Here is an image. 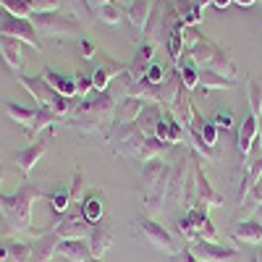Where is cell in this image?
<instances>
[{
    "instance_id": "1",
    "label": "cell",
    "mask_w": 262,
    "mask_h": 262,
    "mask_svg": "<svg viewBox=\"0 0 262 262\" xmlns=\"http://www.w3.org/2000/svg\"><path fill=\"white\" fill-rule=\"evenodd\" d=\"M116 107H118V100L111 95V92H95L90 97H84L76 102L74 113L69 118H63V123L79 131V134H107L116 121Z\"/></svg>"
},
{
    "instance_id": "2",
    "label": "cell",
    "mask_w": 262,
    "mask_h": 262,
    "mask_svg": "<svg viewBox=\"0 0 262 262\" xmlns=\"http://www.w3.org/2000/svg\"><path fill=\"white\" fill-rule=\"evenodd\" d=\"M39 196H45V191L32 181H24L16 194H0V212L13 233H32V207Z\"/></svg>"
},
{
    "instance_id": "3",
    "label": "cell",
    "mask_w": 262,
    "mask_h": 262,
    "mask_svg": "<svg viewBox=\"0 0 262 262\" xmlns=\"http://www.w3.org/2000/svg\"><path fill=\"white\" fill-rule=\"evenodd\" d=\"M181 58H186L194 69H200V71H215V74H221L226 79H233V81L238 76V69H236V63L228 58V53L223 48H217L215 42L207 39V37H200L194 48L184 50Z\"/></svg>"
},
{
    "instance_id": "4",
    "label": "cell",
    "mask_w": 262,
    "mask_h": 262,
    "mask_svg": "<svg viewBox=\"0 0 262 262\" xmlns=\"http://www.w3.org/2000/svg\"><path fill=\"white\" fill-rule=\"evenodd\" d=\"M170 189V163L149 160L142 168V202L149 215H158L163 210V202L168 200Z\"/></svg>"
},
{
    "instance_id": "5",
    "label": "cell",
    "mask_w": 262,
    "mask_h": 262,
    "mask_svg": "<svg viewBox=\"0 0 262 262\" xmlns=\"http://www.w3.org/2000/svg\"><path fill=\"white\" fill-rule=\"evenodd\" d=\"M18 84L39 102V107H50V111L58 118H69L74 113V107L79 102V97H63L60 92H55L53 86L42 79V76H27V74H18Z\"/></svg>"
},
{
    "instance_id": "6",
    "label": "cell",
    "mask_w": 262,
    "mask_h": 262,
    "mask_svg": "<svg viewBox=\"0 0 262 262\" xmlns=\"http://www.w3.org/2000/svg\"><path fill=\"white\" fill-rule=\"evenodd\" d=\"M194 165L196 160L189 147H184L176 163H170V189H168L170 202H184L194 196Z\"/></svg>"
},
{
    "instance_id": "7",
    "label": "cell",
    "mask_w": 262,
    "mask_h": 262,
    "mask_svg": "<svg viewBox=\"0 0 262 262\" xmlns=\"http://www.w3.org/2000/svg\"><path fill=\"white\" fill-rule=\"evenodd\" d=\"M131 231H134V238H139V242H144L149 247H155L163 254L179 257V252H181L179 244H176V238L168 233V228L160 226L158 221H152V217H147V215L134 217V221H131Z\"/></svg>"
},
{
    "instance_id": "8",
    "label": "cell",
    "mask_w": 262,
    "mask_h": 262,
    "mask_svg": "<svg viewBox=\"0 0 262 262\" xmlns=\"http://www.w3.org/2000/svg\"><path fill=\"white\" fill-rule=\"evenodd\" d=\"M32 27L42 37H55V39H81V24L71 16H63L60 11L50 13H32L29 16Z\"/></svg>"
},
{
    "instance_id": "9",
    "label": "cell",
    "mask_w": 262,
    "mask_h": 262,
    "mask_svg": "<svg viewBox=\"0 0 262 262\" xmlns=\"http://www.w3.org/2000/svg\"><path fill=\"white\" fill-rule=\"evenodd\" d=\"M0 37H11V39H18L24 45L34 48L37 53L42 50V42H39V34L37 29L32 27L29 18H16V16H3L0 18Z\"/></svg>"
},
{
    "instance_id": "10",
    "label": "cell",
    "mask_w": 262,
    "mask_h": 262,
    "mask_svg": "<svg viewBox=\"0 0 262 262\" xmlns=\"http://www.w3.org/2000/svg\"><path fill=\"white\" fill-rule=\"evenodd\" d=\"M100 58V66L90 74L92 76V86H95V92H105L107 86H111V81L116 79V76H121L128 66H123V63H118L116 58H111V55H105V53H100L97 55Z\"/></svg>"
},
{
    "instance_id": "11",
    "label": "cell",
    "mask_w": 262,
    "mask_h": 262,
    "mask_svg": "<svg viewBox=\"0 0 262 262\" xmlns=\"http://www.w3.org/2000/svg\"><path fill=\"white\" fill-rule=\"evenodd\" d=\"M194 200L202 202L205 207H223V205H226L223 194L215 191V186H212L210 179L205 176V170H202L200 163L194 165Z\"/></svg>"
},
{
    "instance_id": "12",
    "label": "cell",
    "mask_w": 262,
    "mask_h": 262,
    "mask_svg": "<svg viewBox=\"0 0 262 262\" xmlns=\"http://www.w3.org/2000/svg\"><path fill=\"white\" fill-rule=\"evenodd\" d=\"M189 249L196 259H202V262H226V259L238 257L236 247H226L221 242H194V244H189Z\"/></svg>"
},
{
    "instance_id": "13",
    "label": "cell",
    "mask_w": 262,
    "mask_h": 262,
    "mask_svg": "<svg viewBox=\"0 0 262 262\" xmlns=\"http://www.w3.org/2000/svg\"><path fill=\"white\" fill-rule=\"evenodd\" d=\"M48 147H50V139H37V142L27 144L24 149L13 152V163H16V168L24 173V176H29V173L34 170V165L42 160V155L48 152Z\"/></svg>"
},
{
    "instance_id": "14",
    "label": "cell",
    "mask_w": 262,
    "mask_h": 262,
    "mask_svg": "<svg viewBox=\"0 0 262 262\" xmlns=\"http://www.w3.org/2000/svg\"><path fill=\"white\" fill-rule=\"evenodd\" d=\"M113 223L107 221V217H102L100 223H95L92 226V231H90V249H92V257L95 259H102L105 254H107V249L113 247Z\"/></svg>"
},
{
    "instance_id": "15",
    "label": "cell",
    "mask_w": 262,
    "mask_h": 262,
    "mask_svg": "<svg viewBox=\"0 0 262 262\" xmlns=\"http://www.w3.org/2000/svg\"><path fill=\"white\" fill-rule=\"evenodd\" d=\"M259 179H262V149L257 152V155H252V160L244 165L242 181H238V189H236V202L238 205L249 196V191L259 184Z\"/></svg>"
},
{
    "instance_id": "16",
    "label": "cell",
    "mask_w": 262,
    "mask_h": 262,
    "mask_svg": "<svg viewBox=\"0 0 262 262\" xmlns=\"http://www.w3.org/2000/svg\"><path fill=\"white\" fill-rule=\"evenodd\" d=\"M257 137H259V118H254V116L249 113V107H247L244 121H242V126H238V134H236L238 155H242V158H249V152H252Z\"/></svg>"
},
{
    "instance_id": "17",
    "label": "cell",
    "mask_w": 262,
    "mask_h": 262,
    "mask_svg": "<svg viewBox=\"0 0 262 262\" xmlns=\"http://www.w3.org/2000/svg\"><path fill=\"white\" fill-rule=\"evenodd\" d=\"M53 231L60 236V242H66V238H90L92 226L84 221L81 212H71V215H66Z\"/></svg>"
},
{
    "instance_id": "18",
    "label": "cell",
    "mask_w": 262,
    "mask_h": 262,
    "mask_svg": "<svg viewBox=\"0 0 262 262\" xmlns=\"http://www.w3.org/2000/svg\"><path fill=\"white\" fill-rule=\"evenodd\" d=\"M58 244H60V236H58L53 228L45 231L42 236L34 238V244H29V247H32L29 262H50V259L58 254Z\"/></svg>"
},
{
    "instance_id": "19",
    "label": "cell",
    "mask_w": 262,
    "mask_h": 262,
    "mask_svg": "<svg viewBox=\"0 0 262 262\" xmlns=\"http://www.w3.org/2000/svg\"><path fill=\"white\" fill-rule=\"evenodd\" d=\"M21 45L24 42L11 39V37H0V58H3V63L13 74H21V69H24V50H21Z\"/></svg>"
},
{
    "instance_id": "20",
    "label": "cell",
    "mask_w": 262,
    "mask_h": 262,
    "mask_svg": "<svg viewBox=\"0 0 262 262\" xmlns=\"http://www.w3.org/2000/svg\"><path fill=\"white\" fill-rule=\"evenodd\" d=\"M155 53H158V45H152V42H144V39H142V45H139V50H137L134 60L128 63V74L134 76V81H137V79H142V76L147 74L149 66L155 63Z\"/></svg>"
},
{
    "instance_id": "21",
    "label": "cell",
    "mask_w": 262,
    "mask_h": 262,
    "mask_svg": "<svg viewBox=\"0 0 262 262\" xmlns=\"http://www.w3.org/2000/svg\"><path fill=\"white\" fill-rule=\"evenodd\" d=\"M165 111H168V107H163V105H158V102H144V111H142V116L137 118V126H139V131H142L144 137H155L158 123L163 121Z\"/></svg>"
},
{
    "instance_id": "22",
    "label": "cell",
    "mask_w": 262,
    "mask_h": 262,
    "mask_svg": "<svg viewBox=\"0 0 262 262\" xmlns=\"http://www.w3.org/2000/svg\"><path fill=\"white\" fill-rule=\"evenodd\" d=\"M58 254H63L69 262H90L92 259V249L86 238H66L58 244Z\"/></svg>"
},
{
    "instance_id": "23",
    "label": "cell",
    "mask_w": 262,
    "mask_h": 262,
    "mask_svg": "<svg viewBox=\"0 0 262 262\" xmlns=\"http://www.w3.org/2000/svg\"><path fill=\"white\" fill-rule=\"evenodd\" d=\"M32 247L18 238H3L0 242V262H29Z\"/></svg>"
},
{
    "instance_id": "24",
    "label": "cell",
    "mask_w": 262,
    "mask_h": 262,
    "mask_svg": "<svg viewBox=\"0 0 262 262\" xmlns=\"http://www.w3.org/2000/svg\"><path fill=\"white\" fill-rule=\"evenodd\" d=\"M231 236L236 238V242H247V244L259 247V244H262V226L254 221V217H247V221H236Z\"/></svg>"
},
{
    "instance_id": "25",
    "label": "cell",
    "mask_w": 262,
    "mask_h": 262,
    "mask_svg": "<svg viewBox=\"0 0 262 262\" xmlns=\"http://www.w3.org/2000/svg\"><path fill=\"white\" fill-rule=\"evenodd\" d=\"M149 16H152V0H131V6L126 8L128 24L134 27L137 32H144L147 29Z\"/></svg>"
},
{
    "instance_id": "26",
    "label": "cell",
    "mask_w": 262,
    "mask_h": 262,
    "mask_svg": "<svg viewBox=\"0 0 262 262\" xmlns=\"http://www.w3.org/2000/svg\"><path fill=\"white\" fill-rule=\"evenodd\" d=\"M81 215H84V221L90 226L102 221L105 217V196H102V191H90L86 194V200L81 202Z\"/></svg>"
},
{
    "instance_id": "27",
    "label": "cell",
    "mask_w": 262,
    "mask_h": 262,
    "mask_svg": "<svg viewBox=\"0 0 262 262\" xmlns=\"http://www.w3.org/2000/svg\"><path fill=\"white\" fill-rule=\"evenodd\" d=\"M42 79H45L55 92H60L63 97H76V79H71V76H63V74H58V71H53L50 66H45L42 69V74H39Z\"/></svg>"
},
{
    "instance_id": "28",
    "label": "cell",
    "mask_w": 262,
    "mask_h": 262,
    "mask_svg": "<svg viewBox=\"0 0 262 262\" xmlns=\"http://www.w3.org/2000/svg\"><path fill=\"white\" fill-rule=\"evenodd\" d=\"M144 111V100H137V97H123L121 105L116 107V121L118 123H134Z\"/></svg>"
},
{
    "instance_id": "29",
    "label": "cell",
    "mask_w": 262,
    "mask_h": 262,
    "mask_svg": "<svg viewBox=\"0 0 262 262\" xmlns=\"http://www.w3.org/2000/svg\"><path fill=\"white\" fill-rule=\"evenodd\" d=\"M3 111L8 113V118L11 121H16L18 126H24V128H29L32 123H34V118H37V113H39V107H21V105H16V102H3Z\"/></svg>"
},
{
    "instance_id": "30",
    "label": "cell",
    "mask_w": 262,
    "mask_h": 262,
    "mask_svg": "<svg viewBox=\"0 0 262 262\" xmlns=\"http://www.w3.org/2000/svg\"><path fill=\"white\" fill-rule=\"evenodd\" d=\"M39 107V105H37ZM58 121H63V118H58L50 107H39V113H37V118H34V123L27 128V137H29V142H34L37 139V134H42L45 128H53Z\"/></svg>"
},
{
    "instance_id": "31",
    "label": "cell",
    "mask_w": 262,
    "mask_h": 262,
    "mask_svg": "<svg viewBox=\"0 0 262 262\" xmlns=\"http://www.w3.org/2000/svg\"><path fill=\"white\" fill-rule=\"evenodd\" d=\"M92 16L97 18V21H102V24H121V18L126 16V8H121V3H105V6H100V8H95L92 11Z\"/></svg>"
},
{
    "instance_id": "32",
    "label": "cell",
    "mask_w": 262,
    "mask_h": 262,
    "mask_svg": "<svg viewBox=\"0 0 262 262\" xmlns=\"http://www.w3.org/2000/svg\"><path fill=\"white\" fill-rule=\"evenodd\" d=\"M200 86L205 92H210V90H231V86H236V81L215 74V71H200Z\"/></svg>"
},
{
    "instance_id": "33",
    "label": "cell",
    "mask_w": 262,
    "mask_h": 262,
    "mask_svg": "<svg viewBox=\"0 0 262 262\" xmlns=\"http://www.w3.org/2000/svg\"><path fill=\"white\" fill-rule=\"evenodd\" d=\"M168 55L173 58V63L184 55V24H181V21L168 34Z\"/></svg>"
},
{
    "instance_id": "34",
    "label": "cell",
    "mask_w": 262,
    "mask_h": 262,
    "mask_svg": "<svg viewBox=\"0 0 262 262\" xmlns=\"http://www.w3.org/2000/svg\"><path fill=\"white\" fill-rule=\"evenodd\" d=\"M247 90H249V113L254 116V118H259L262 116V84L257 81V79H249L247 81Z\"/></svg>"
},
{
    "instance_id": "35",
    "label": "cell",
    "mask_w": 262,
    "mask_h": 262,
    "mask_svg": "<svg viewBox=\"0 0 262 262\" xmlns=\"http://www.w3.org/2000/svg\"><path fill=\"white\" fill-rule=\"evenodd\" d=\"M0 8H3L8 16H16V18H29L32 16V8H29L27 0H3Z\"/></svg>"
},
{
    "instance_id": "36",
    "label": "cell",
    "mask_w": 262,
    "mask_h": 262,
    "mask_svg": "<svg viewBox=\"0 0 262 262\" xmlns=\"http://www.w3.org/2000/svg\"><path fill=\"white\" fill-rule=\"evenodd\" d=\"M45 200L50 202V207L55 212H66V210H69V205H74L71 202V191H48Z\"/></svg>"
},
{
    "instance_id": "37",
    "label": "cell",
    "mask_w": 262,
    "mask_h": 262,
    "mask_svg": "<svg viewBox=\"0 0 262 262\" xmlns=\"http://www.w3.org/2000/svg\"><path fill=\"white\" fill-rule=\"evenodd\" d=\"M32 13H50V11H60L63 0H27Z\"/></svg>"
},
{
    "instance_id": "38",
    "label": "cell",
    "mask_w": 262,
    "mask_h": 262,
    "mask_svg": "<svg viewBox=\"0 0 262 262\" xmlns=\"http://www.w3.org/2000/svg\"><path fill=\"white\" fill-rule=\"evenodd\" d=\"M259 205H262V179H259V184L249 191V196H247V200H244L242 205H238V207H242L244 212H254Z\"/></svg>"
},
{
    "instance_id": "39",
    "label": "cell",
    "mask_w": 262,
    "mask_h": 262,
    "mask_svg": "<svg viewBox=\"0 0 262 262\" xmlns=\"http://www.w3.org/2000/svg\"><path fill=\"white\" fill-rule=\"evenodd\" d=\"M76 97L84 100V97H90L95 92V86H92V76H84V74H76Z\"/></svg>"
},
{
    "instance_id": "40",
    "label": "cell",
    "mask_w": 262,
    "mask_h": 262,
    "mask_svg": "<svg viewBox=\"0 0 262 262\" xmlns=\"http://www.w3.org/2000/svg\"><path fill=\"white\" fill-rule=\"evenodd\" d=\"M165 76H168V69H165V66H160V63L155 60V63H152L149 69H147V74H144L142 79H147L149 84H160Z\"/></svg>"
},
{
    "instance_id": "41",
    "label": "cell",
    "mask_w": 262,
    "mask_h": 262,
    "mask_svg": "<svg viewBox=\"0 0 262 262\" xmlns=\"http://www.w3.org/2000/svg\"><path fill=\"white\" fill-rule=\"evenodd\" d=\"M210 121L217 126V131H221V128H226V131H228V128H233V113H231V111H226V107H221V111H217Z\"/></svg>"
},
{
    "instance_id": "42",
    "label": "cell",
    "mask_w": 262,
    "mask_h": 262,
    "mask_svg": "<svg viewBox=\"0 0 262 262\" xmlns=\"http://www.w3.org/2000/svg\"><path fill=\"white\" fill-rule=\"evenodd\" d=\"M196 137H202L207 147H217V126H215V123L207 118V123L202 126V131H200Z\"/></svg>"
},
{
    "instance_id": "43",
    "label": "cell",
    "mask_w": 262,
    "mask_h": 262,
    "mask_svg": "<svg viewBox=\"0 0 262 262\" xmlns=\"http://www.w3.org/2000/svg\"><path fill=\"white\" fill-rule=\"evenodd\" d=\"M176 226H179V233H181V236L186 238V242H189V244H194V242H196V233H194V228H191V221H189V217H186V215L181 217V221H179Z\"/></svg>"
},
{
    "instance_id": "44",
    "label": "cell",
    "mask_w": 262,
    "mask_h": 262,
    "mask_svg": "<svg viewBox=\"0 0 262 262\" xmlns=\"http://www.w3.org/2000/svg\"><path fill=\"white\" fill-rule=\"evenodd\" d=\"M81 189H84V176H81V170L76 168V173H74V184H71V202H76L79 200V194H81Z\"/></svg>"
},
{
    "instance_id": "45",
    "label": "cell",
    "mask_w": 262,
    "mask_h": 262,
    "mask_svg": "<svg viewBox=\"0 0 262 262\" xmlns=\"http://www.w3.org/2000/svg\"><path fill=\"white\" fill-rule=\"evenodd\" d=\"M79 48H81V58H84V60H92V58H97V48L92 45L90 39H84V37H81V39H79Z\"/></svg>"
},
{
    "instance_id": "46",
    "label": "cell",
    "mask_w": 262,
    "mask_h": 262,
    "mask_svg": "<svg viewBox=\"0 0 262 262\" xmlns=\"http://www.w3.org/2000/svg\"><path fill=\"white\" fill-rule=\"evenodd\" d=\"M86 3H90V11H95V8H100L105 3H113V0H86Z\"/></svg>"
},
{
    "instance_id": "47",
    "label": "cell",
    "mask_w": 262,
    "mask_h": 262,
    "mask_svg": "<svg viewBox=\"0 0 262 262\" xmlns=\"http://www.w3.org/2000/svg\"><path fill=\"white\" fill-rule=\"evenodd\" d=\"M189 3H191L194 8H200V11H202L205 6H212V0H189Z\"/></svg>"
},
{
    "instance_id": "48",
    "label": "cell",
    "mask_w": 262,
    "mask_h": 262,
    "mask_svg": "<svg viewBox=\"0 0 262 262\" xmlns=\"http://www.w3.org/2000/svg\"><path fill=\"white\" fill-rule=\"evenodd\" d=\"M231 3H233V0H212V6H215V8H228Z\"/></svg>"
},
{
    "instance_id": "49",
    "label": "cell",
    "mask_w": 262,
    "mask_h": 262,
    "mask_svg": "<svg viewBox=\"0 0 262 262\" xmlns=\"http://www.w3.org/2000/svg\"><path fill=\"white\" fill-rule=\"evenodd\" d=\"M233 3H236V6H242V8H247V6H254L257 0H233Z\"/></svg>"
},
{
    "instance_id": "50",
    "label": "cell",
    "mask_w": 262,
    "mask_h": 262,
    "mask_svg": "<svg viewBox=\"0 0 262 262\" xmlns=\"http://www.w3.org/2000/svg\"><path fill=\"white\" fill-rule=\"evenodd\" d=\"M3 179H6V170H3V165H0V184H3Z\"/></svg>"
},
{
    "instance_id": "51",
    "label": "cell",
    "mask_w": 262,
    "mask_h": 262,
    "mask_svg": "<svg viewBox=\"0 0 262 262\" xmlns=\"http://www.w3.org/2000/svg\"><path fill=\"white\" fill-rule=\"evenodd\" d=\"M257 139H259V149H262V123H259V137Z\"/></svg>"
},
{
    "instance_id": "52",
    "label": "cell",
    "mask_w": 262,
    "mask_h": 262,
    "mask_svg": "<svg viewBox=\"0 0 262 262\" xmlns=\"http://www.w3.org/2000/svg\"><path fill=\"white\" fill-rule=\"evenodd\" d=\"M249 262H259V257H257V252H254V254L249 257Z\"/></svg>"
},
{
    "instance_id": "53",
    "label": "cell",
    "mask_w": 262,
    "mask_h": 262,
    "mask_svg": "<svg viewBox=\"0 0 262 262\" xmlns=\"http://www.w3.org/2000/svg\"><path fill=\"white\" fill-rule=\"evenodd\" d=\"M257 257H259V262H262V244L257 247Z\"/></svg>"
},
{
    "instance_id": "54",
    "label": "cell",
    "mask_w": 262,
    "mask_h": 262,
    "mask_svg": "<svg viewBox=\"0 0 262 262\" xmlns=\"http://www.w3.org/2000/svg\"><path fill=\"white\" fill-rule=\"evenodd\" d=\"M90 262H102V259H95V257H92V259H90Z\"/></svg>"
},
{
    "instance_id": "55",
    "label": "cell",
    "mask_w": 262,
    "mask_h": 262,
    "mask_svg": "<svg viewBox=\"0 0 262 262\" xmlns=\"http://www.w3.org/2000/svg\"><path fill=\"white\" fill-rule=\"evenodd\" d=\"M0 6H3V0H0Z\"/></svg>"
},
{
    "instance_id": "56",
    "label": "cell",
    "mask_w": 262,
    "mask_h": 262,
    "mask_svg": "<svg viewBox=\"0 0 262 262\" xmlns=\"http://www.w3.org/2000/svg\"><path fill=\"white\" fill-rule=\"evenodd\" d=\"M200 262H202V259H200Z\"/></svg>"
}]
</instances>
